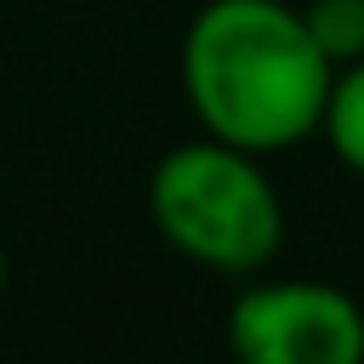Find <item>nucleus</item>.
<instances>
[{
	"label": "nucleus",
	"instance_id": "obj_1",
	"mask_svg": "<svg viewBox=\"0 0 364 364\" xmlns=\"http://www.w3.org/2000/svg\"><path fill=\"white\" fill-rule=\"evenodd\" d=\"M336 63L290 0H205L182 34V91L205 136L284 154L318 136Z\"/></svg>",
	"mask_w": 364,
	"mask_h": 364
},
{
	"label": "nucleus",
	"instance_id": "obj_2",
	"mask_svg": "<svg viewBox=\"0 0 364 364\" xmlns=\"http://www.w3.org/2000/svg\"><path fill=\"white\" fill-rule=\"evenodd\" d=\"M159 239L210 273H262L284 245V205L262 154L222 136L176 142L148 176Z\"/></svg>",
	"mask_w": 364,
	"mask_h": 364
},
{
	"label": "nucleus",
	"instance_id": "obj_3",
	"mask_svg": "<svg viewBox=\"0 0 364 364\" xmlns=\"http://www.w3.org/2000/svg\"><path fill=\"white\" fill-rule=\"evenodd\" d=\"M239 364H364V307L324 279H250L228 307Z\"/></svg>",
	"mask_w": 364,
	"mask_h": 364
},
{
	"label": "nucleus",
	"instance_id": "obj_4",
	"mask_svg": "<svg viewBox=\"0 0 364 364\" xmlns=\"http://www.w3.org/2000/svg\"><path fill=\"white\" fill-rule=\"evenodd\" d=\"M318 136L330 142V154H336V159H341L353 176H364V57L336 68L330 97H324Z\"/></svg>",
	"mask_w": 364,
	"mask_h": 364
},
{
	"label": "nucleus",
	"instance_id": "obj_5",
	"mask_svg": "<svg viewBox=\"0 0 364 364\" xmlns=\"http://www.w3.org/2000/svg\"><path fill=\"white\" fill-rule=\"evenodd\" d=\"M301 17H307V34L318 40V51L336 68L364 57V0H307Z\"/></svg>",
	"mask_w": 364,
	"mask_h": 364
},
{
	"label": "nucleus",
	"instance_id": "obj_6",
	"mask_svg": "<svg viewBox=\"0 0 364 364\" xmlns=\"http://www.w3.org/2000/svg\"><path fill=\"white\" fill-rule=\"evenodd\" d=\"M6 279H11V262H6V245H0V296H6Z\"/></svg>",
	"mask_w": 364,
	"mask_h": 364
}]
</instances>
